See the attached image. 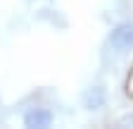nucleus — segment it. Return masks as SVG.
Segmentation results:
<instances>
[{
	"instance_id": "obj_2",
	"label": "nucleus",
	"mask_w": 133,
	"mask_h": 129,
	"mask_svg": "<svg viewBox=\"0 0 133 129\" xmlns=\"http://www.w3.org/2000/svg\"><path fill=\"white\" fill-rule=\"evenodd\" d=\"M24 124L31 129H45L52 124V112L45 110V108H33L24 115Z\"/></svg>"
},
{
	"instance_id": "obj_1",
	"label": "nucleus",
	"mask_w": 133,
	"mask_h": 129,
	"mask_svg": "<svg viewBox=\"0 0 133 129\" xmlns=\"http://www.w3.org/2000/svg\"><path fill=\"white\" fill-rule=\"evenodd\" d=\"M109 45L114 50H133V24H119L109 34Z\"/></svg>"
},
{
	"instance_id": "obj_4",
	"label": "nucleus",
	"mask_w": 133,
	"mask_h": 129,
	"mask_svg": "<svg viewBox=\"0 0 133 129\" xmlns=\"http://www.w3.org/2000/svg\"><path fill=\"white\" fill-rule=\"evenodd\" d=\"M126 89H128V93H133V69H131V77H128V81H126Z\"/></svg>"
},
{
	"instance_id": "obj_3",
	"label": "nucleus",
	"mask_w": 133,
	"mask_h": 129,
	"mask_svg": "<svg viewBox=\"0 0 133 129\" xmlns=\"http://www.w3.org/2000/svg\"><path fill=\"white\" fill-rule=\"evenodd\" d=\"M83 103H86L88 110H97V108H102V105H105V91L100 89V86L88 89V93L83 96Z\"/></svg>"
}]
</instances>
